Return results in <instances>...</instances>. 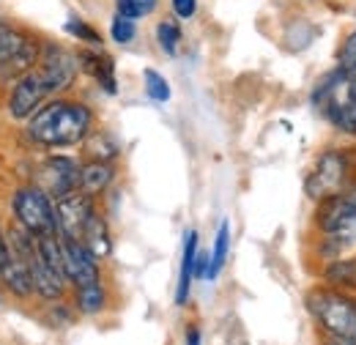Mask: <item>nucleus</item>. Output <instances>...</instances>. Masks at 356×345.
<instances>
[{
	"mask_svg": "<svg viewBox=\"0 0 356 345\" xmlns=\"http://www.w3.org/2000/svg\"><path fill=\"white\" fill-rule=\"evenodd\" d=\"M28 137L44 148H72L83 145L93 131V110L86 102L49 99L28 118Z\"/></svg>",
	"mask_w": 356,
	"mask_h": 345,
	"instance_id": "nucleus-1",
	"label": "nucleus"
},
{
	"mask_svg": "<svg viewBox=\"0 0 356 345\" xmlns=\"http://www.w3.org/2000/svg\"><path fill=\"white\" fill-rule=\"evenodd\" d=\"M356 184V145L334 143L315 154L305 175V195L312 203L351 192Z\"/></svg>",
	"mask_w": 356,
	"mask_h": 345,
	"instance_id": "nucleus-2",
	"label": "nucleus"
},
{
	"mask_svg": "<svg viewBox=\"0 0 356 345\" xmlns=\"http://www.w3.org/2000/svg\"><path fill=\"white\" fill-rule=\"evenodd\" d=\"M305 307L321 337H356V294L318 282L307 291Z\"/></svg>",
	"mask_w": 356,
	"mask_h": 345,
	"instance_id": "nucleus-3",
	"label": "nucleus"
},
{
	"mask_svg": "<svg viewBox=\"0 0 356 345\" xmlns=\"http://www.w3.org/2000/svg\"><path fill=\"white\" fill-rule=\"evenodd\" d=\"M14 216L22 227H28L36 239L39 236H52L58 233V214H55V200L47 195L39 184L17 189L11 200Z\"/></svg>",
	"mask_w": 356,
	"mask_h": 345,
	"instance_id": "nucleus-4",
	"label": "nucleus"
},
{
	"mask_svg": "<svg viewBox=\"0 0 356 345\" xmlns=\"http://www.w3.org/2000/svg\"><path fill=\"white\" fill-rule=\"evenodd\" d=\"M36 69L44 77L49 93H60V90H69L74 86V80L80 74V61H77V52H69L60 44L44 42Z\"/></svg>",
	"mask_w": 356,
	"mask_h": 345,
	"instance_id": "nucleus-5",
	"label": "nucleus"
},
{
	"mask_svg": "<svg viewBox=\"0 0 356 345\" xmlns=\"http://www.w3.org/2000/svg\"><path fill=\"white\" fill-rule=\"evenodd\" d=\"M99 206H96V198L86 195L83 189L72 192V195H63L55 200V214H58V233L63 239H74V241H83V233H86V225L93 216Z\"/></svg>",
	"mask_w": 356,
	"mask_h": 345,
	"instance_id": "nucleus-6",
	"label": "nucleus"
},
{
	"mask_svg": "<svg viewBox=\"0 0 356 345\" xmlns=\"http://www.w3.org/2000/svg\"><path fill=\"white\" fill-rule=\"evenodd\" d=\"M49 88H47L44 77L39 74V69H31L28 74H22L14 86H11V96H8V115L14 121H28L31 115H36V110L49 102Z\"/></svg>",
	"mask_w": 356,
	"mask_h": 345,
	"instance_id": "nucleus-7",
	"label": "nucleus"
},
{
	"mask_svg": "<svg viewBox=\"0 0 356 345\" xmlns=\"http://www.w3.org/2000/svg\"><path fill=\"white\" fill-rule=\"evenodd\" d=\"M80 172H83V165L72 157H47L39 170V186L52 200H58L80 189Z\"/></svg>",
	"mask_w": 356,
	"mask_h": 345,
	"instance_id": "nucleus-8",
	"label": "nucleus"
},
{
	"mask_svg": "<svg viewBox=\"0 0 356 345\" xmlns=\"http://www.w3.org/2000/svg\"><path fill=\"white\" fill-rule=\"evenodd\" d=\"M63 258H66V280L74 291L102 280V260L96 258L83 241L63 239Z\"/></svg>",
	"mask_w": 356,
	"mask_h": 345,
	"instance_id": "nucleus-9",
	"label": "nucleus"
},
{
	"mask_svg": "<svg viewBox=\"0 0 356 345\" xmlns=\"http://www.w3.org/2000/svg\"><path fill=\"white\" fill-rule=\"evenodd\" d=\"M77 61H80V72H86L88 77H93L96 86L102 88L107 96H115L118 93L115 63H113V58L102 47H80L77 49Z\"/></svg>",
	"mask_w": 356,
	"mask_h": 345,
	"instance_id": "nucleus-10",
	"label": "nucleus"
},
{
	"mask_svg": "<svg viewBox=\"0 0 356 345\" xmlns=\"http://www.w3.org/2000/svg\"><path fill=\"white\" fill-rule=\"evenodd\" d=\"M0 280L3 285L17 296V299H28L36 294V285H33V271L19 255H14V250L6 255V260L0 263Z\"/></svg>",
	"mask_w": 356,
	"mask_h": 345,
	"instance_id": "nucleus-11",
	"label": "nucleus"
},
{
	"mask_svg": "<svg viewBox=\"0 0 356 345\" xmlns=\"http://www.w3.org/2000/svg\"><path fill=\"white\" fill-rule=\"evenodd\" d=\"M195 258H197V230L184 233V252H181V268H178V285H176V307H186L192 280H195Z\"/></svg>",
	"mask_w": 356,
	"mask_h": 345,
	"instance_id": "nucleus-12",
	"label": "nucleus"
},
{
	"mask_svg": "<svg viewBox=\"0 0 356 345\" xmlns=\"http://www.w3.org/2000/svg\"><path fill=\"white\" fill-rule=\"evenodd\" d=\"M115 181V162H96V159H88L83 165V172H80V189L90 195V198H99L104 195Z\"/></svg>",
	"mask_w": 356,
	"mask_h": 345,
	"instance_id": "nucleus-13",
	"label": "nucleus"
},
{
	"mask_svg": "<svg viewBox=\"0 0 356 345\" xmlns=\"http://www.w3.org/2000/svg\"><path fill=\"white\" fill-rule=\"evenodd\" d=\"M83 244L88 247L90 252L99 260L110 258L113 255V233H110V225H107V216L102 214L99 209L93 211V216L86 225V233H83Z\"/></svg>",
	"mask_w": 356,
	"mask_h": 345,
	"instance_id": "nucleus-14",
	"label": "nucleus"
},
{
	"mask_svg": "<svg viewBox=\"0 0 356 345\" xmlns=\"http://www.w3.org/2000/svg\"><path fill=\"white\" fill-rule=\"evenodd\" d=\"M83 151L88 159L96 162H115L121 157V145L115 143V137L104 129H93L83 143Z\"/></svg>",
	"mask_w": 356,
	"mask_h": 345,
	"instance_id": "nucleus-15",
	"label": "nucleus"
},
{
	"mask_svg": "<svg viewBox=\"0 0 356 345\" xmlns=\"http://www.w3.org/2000/svg\"><path fill=\"white\" fill-rule=\"evenodd\" d=\"M74 310L80 315H102L107 310V288L104 282H90L86 288H77L74 291Z\"/></svg>",
	"mask_w": 356,
	"mask_h": 345,
	"instance_id": "nucleus-16",
	"label": "nucleus"
},
{
	"mask_svg": "<svg viewBox=\"0 0 356 345\" xmlns=\"http://www.w3.org/2000/svg\"><path fill=\"white\" fill-rule=\"evenodd\" d=\"M227 252H230V222L222 219L217 227V239H214V250H211V266H209V277L206 280H217L222 274L225 263H227Z\"/></svg>",
	"mask_w": 356,
	"mask_h": 345,
	"instance_id": "nucleus-17",
	"label": "nucleus"
},
{
	"mask_svg": "<svg viewBox=\"0 0 356 345\" xmlns=\"http://www.w3.org/2000/svg\"><path fill=\"white\" fill-rule=\"evenodd\" d=\"M181 25H178L173 17H168V19H162V22H156V44H159V49L165 52V55H178V47H181Z\"/></svg>",
	"mask_w": 356,
	"mask_h": 345,
	"instance_id": "nucleus-18",
	"label": "nucleus"
},
{
	"mask_svg": "<svg viewBox=\"0 0 356 345\" xmlns=\"http://www.w3.org/2000/svg\"><path fill=\"white\" fill-rule=\"evenodd\" d=\"M334 66L343 72H356V25H351L334 49Z\"/></svg>",
	"mask_w": 356,
	"mask_h": 345,
	"instance_id": "nucleus-19",
	"label": "nucleus"
},
{
	"mask_svg": "<svg viewBox=\"0 0 356 345\" xmlns=\"http://www.w3.org/2000/svg\"><path fill=\"white\" fill-rule=\"evenodd\" d=\"M25 42H28V33H22V31H17V28L0 22V69L22 49Z\"/></svg>",
	"mask_w": 356,
	"mask_h": 345,
	"instance_id": "nucleus-20",
	"label": "nucleus"
},
{
	"mask_svg": "<svg viewBox=\"0 0 356 345\" xmlns=\"http://www.w3.org/2000/svg\"><path fill=\"white\" fill-rule=\"evenodd\" d=\"M143 86H145V96L148 99H154V102H159V104H165V102H170V83L156 72V69H145L143 72Z\"/></svg>",
	"mask_w": 356,
	"mask_h": 345,
	"instance_id": "nucleus-21",
	"label": "nucleus"
},
{
	"mask_svg": "<svg viewBox=\"0 0 356 345\" xmlns=\"http://www.w3.org/2000/svg\"><path fill=\"white\" fill-rule=\"evenodd\" d=\"M63 31H66L69 36H74L80 44H86V47H102V44H104L102 42V33H99L90 22L77 19V17H74V19H69V22L63 25Z\"/></svg>",
	"mask_w": 356,
	"mask_h": 345,
	"instance_id": "nucleus-22",
	"label": "nucleus"
},
{
	"mask_svg": "<svg viewBox=\"0 0 356 345\" xmlns=\"http://www.w3.org/2000/svg\"><path fill=\"white\" fill-rule=\"evenodd\" d=\"M134 36H137V22L129 19V17L115 14L113 22H110V39L115 44H132Z\"/></svg>",
	"mask_w": 356,
	"mask_h": 345,
	"instance_id": "nucleus-23",
	"label": "nucleus"
},
{
	"mask_svg": "<svg viewBox=\"0 0 356 345\" xmlns=\"http://www.w3.org/2000/svg\"><path fill=\"white\" fill-rule=\"evenodd\" d=\"M170 8L178 19H192L197 14V0H170Z\"/></svg>",
	"mask_w": 356,
	"mask_h": 345,
	"instance_id": "nucleus-24",
	"label": "nucleus"
},
{
	"mask_svg": "<svg viewBox=\"0 0 356 345\" xmlns=\"http://www.w3.org/2000/svg\"><path fill=\"white\" fill-rule=\"evenodd\" d=\"M115 14L129 17V19H140V17H143V14H140L137 0H115Z\"/></svg>",
	"mask_w": 356,
	"mask_h": 345,
	"instance_id": "nucleus-25",
	"label": "nucleus"
},
{
	"mask_svg": "<svg viewBox=\"0 0 356 345\" xmlns=\"http://www.w3.org/2000/svg\"><path fill=\"white\" fill-rule=\"evenodd\" d=\"M209 266H211V252H200L195 258V280H206L209 277Z\"/></svg>",
	"mask_w": 356,
	"mask_h": 345,
	"instance_id": "nucleus-26",
	"label": "nucleus"
},
{
	"mask_svg": "<svg viewBox=\"0 0 356 345\" xmlns=\"http://www.w3.org/2000/svg\"><path fill=\"white\" fill-rule=\"evenodd\" d=\"M184 340H186V345H203L200 329H197L195 323H189V326H186V337H184Z\"/></svg>",
	"mask_w": 356,
	"mask_h": 345,
	"instance_id": "nucleus-27",
	"label": "nucleus"
},
{
	"mask_svg": "<svg viewBox=\"0 0 356 345\" xmlns=\"http://www.w3.org/2000/svg\"><path fill=\"white\" fill-rule=\"evenodd\" d=\"M137 6H140V14H143V17H148V14H154V11H156L159 0H137Z\"/></svg>",
	"mask_w": 356,
	"mask_h": 345,
	"instance_id": "nucleus-28",
	"label": "nucleus"
},
{
	"mask_svg": "<svg viewBox=\"0 0 356 345\" xmlns=\"http://www.w3.org/2000/svg\"><path fill=\"white\" fill-rule=\"evenodd\" d=\"M348 195H351V198H354V200H356V184H354V189H351V192H348Z\"/></svg>",
	"mask_w": 356,
	"mask_h": 345,
	"instance_id": "nucleus-29",
	"label": "nucleus"
},
{
	"mask_svg": "<svg viewBox=\"0 0 356 345\" xmlns=\"http://www.w3.org/2000/svg\"><path fill=\"white\" fill-rule=\"evenodd\" d=\"M354 143H356V137H354Z\"/></svg>",
	"mask_w": 356,
	"mask_h": 345,
	"instance_id": "nucleus-30",
	"label": "nucleus"
}]
</instances>
